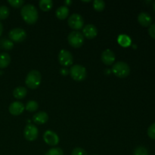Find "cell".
I'll use <instances>...</instances> for the list:
<instances>
[{"mask_svg":"<svg viewBox=\"0 0 155 155\" xmlns=\"http://www.w3.org/2000/svg\"><path fill=\"white\" fill-rule=\"evenodd\" d=\"M21 15L24 21L28 24H35L39 18L37 9L31 4H27L23 6L21 11Z\"/></svg>","mask_w":155,"mask_h":155,"instance_id":"obj_1","label":"cell"},{"mask_svg":"<svg viewBox=\"0 0 155 155\" xmlns=\"http://www.w3.org/2000/svg\"><path fill=\"white\" fill-rule=\"evenodd\" d=\"M41 81H42V76L39 71L33 70L30 71L27 75L25 83L27 87L31 89H35L40 85Z\"/></svg>","mask_w":155,"mask_h":155,"instance_id":"obj_2","label":"cell"},{"mask_svg":"<svg viewBox=\"0 0 155 155\" xmlns=\"http://www.w3.org/2000/svg\"><path fill=\"white\" fill-rule=\"evenodd\" d=\"M112 72L119 78H126L130 74V66L125 62L118 61L114 64Z\"/></svg>","mask_w":155,"mask_h":155,"instance_id":"obj_3","label":"cell"},{"mask_svg":"<svg viewBox=\"0 0 155 155\" xmlns=\"http://www.w3.org/2000/svg\"><path fill=\"white\" fill-rule=\"evenodd\" d=\"M68 40L70 45L74 48H80L84 42V36L80 32L72 31L68 36Z\"/></svg>","mask_w":155,"mask_h":155,"instance_id":"obj_4","label":"cell"},{"mask_svg":"<svg viewBox=\"0 0 155 155\" xmlns=\"http://www.w3.org/2000/svg\"><path fill=\"white\" fill-rule=\"evenodd\" d=\"M70 74L76 81H83L86 77V70L82 65L76 64L71 67Z\"/></svg>","mask_w":155,"mask_h":155,"instance_id":"obj_5","label":"cell"},{"mask_svg":"<svg viewBox=\"0 0 155 155\" xmlns=\"http://www.w3.org/2000/svg\"><path fill=\"white\" fill-rule=\"evenodd\" d=\"M68 25L73 30H75V31L80 30L83 27L84 24V20L83 18L79 14H73L70 18H68Z\"/></svg>","mask_w":155,"mask_h":155,"instance_id":"obj_6","label":"cell"},{"mask_svg":"<svg viewBox=\"0 0 155 155\" xmlns=\"http://www.w3.org/2000/svg\"><path fill=\"white\" fill-rule=\"evenodd\" d=\"M8 36L11 41L15 42H21L27 38V33L24 29L15 28L12 29L8 33Z\"/></svg>","mask_w":155,"mask_h":155,"instance_id":"obj_7","label":"cell"},{"mask_svg":"<svg viewBox=\"0 0 155 155\" xmlns=\"http://www.w3.org/2000/svg\"><path fill=\"white\" fill-rule=\"evenodd\" d=\"M58 61L62 66L69 67L74 61L72 54L67 50H61L58 54Z\"/></svg>","mask_w":155,"mask_h":155,"instance_id":"obj_8","label":"cell"},{"mask_svg":"<svg viewBox=\"0 0 155 155\" xmlns=\"http://www.w3.org/2000/svg\"><path fill=\"white\" fill-rule=\"evenodd\" d=\"M39 131L36 127L33 124H28L26 126L24 130V137L28 141H34L37 139Z\"/></svg>","mask_w":155,"mask_h":155,"instance_id":"obj_9","label":"cell"},{"mask_svg":"<svg viewBox=\"0 0 155 155\" xmlns=\"http://www.w3.org/2000/svg\"><path fill=\"white\" fill-rule=\"evenodd\" d=\"M43 139L45 143L51 146H54L59 143V137L54 132L47 130L43 135Z\"/></svg>","mask_w":155,"mask_h":155,"instance_id":"obj_10","label":"cell"},{"mask_svg":"<svg viewBox=\"0 0 155 155\" xmlns=\"http://www.w3.org/2000/svg\"><path fill=\"white\" fill-rule=\"evenodd\" d=\"M8 110L12 115L18 116V115L21 114L24 110V106L23 103L20 102V101H14L9 106Z\"/></svg>","mask_w":155,"mask_h":155,"instance_id":"obj_11","label":"cell"},{"mask_svg":"<svg viewBox=\"0 0 155 155\" xmlns=\"http://www.w3.org/2000/svg\"><path fill=\"white\" fill-rule=\"evenodd\" d=\"M101 61L104 64L107 65H112L115 61V54L111 50L106 49L101 54Z\"/></svg>","mask_w":155,"mask_h":155,"instance_id":"obj_12","label":"cell"},{"mask_svg":"<svg viewBox=\"0 0 155 155\" xmlns=\"http://www.w3.org/2000/svg\"><path fill=\"white\" fill-rule=\"evenodd\" d=\"M83 36L87 39H94L98 34V30L93 24H87L83 27Z\"/></svg>","mask_w":155,"mask_h":155,"instance_id":"obj_13","label":"cell"},{"mask_svg":"<svg viewBox=\"0 0 155 155\" xmlns=\"http://www.w3.org/2000/svg\"><path fill=\"white\" fill-rule=\"evenodd\" d=\"M138 21H139V24L142 26V27H149L151 25V22H152V19L150 15H148L146 12H141L139 15H138Z\"/></svg>","mask_w":155,"mask_h":155,"instance_id":"obj_14","label":"cell"},{"mask_svg":"<svg viewBox=\"0 0 155 155\" xmlns=\"http://www.w3.org/2000/svg\"><path fill=\"white\" fill-rule=\"evenodd\" d=\"M48 114L45 113V111H40L36 113L34 116L33 117V121L35 124L38 125L44 124L48 121Z\"/></svg>","mask_w":155,"mask_h":155,"instance_id":"obj_15","label":"cell"},{"mask_svg":"<svg viewBox=\"0 0 155 155\" xmlns=\"http://www.w3.org/2000/svg\"><path fill=\"white\" fill-rule=\"evenodd\" d=\"M56 17L60 20H64L65 18H68L69 15V9L67 6H61L56 10L55 12Z\"/></svg>","mask_w":155,"mask_h":155,"instance_id":"obj_16","label":"cell"},{"mask_svg":"<svg viewBox=\"0 0 155 155\" xmlns=\"http://www.w3.org/2000/svg\"><path fill=\"white\" fill-rule=\"evenodd\" d=\"M27 94V90L25 87H22V86H19L14 89L13 91V95L15 98L17 99H22V98H25L26 95Z\"/></svg>","mask_w":155,"mask_h":155,"instance_id":"obj_17","label":"cell"},{"mask_svg":"<svg viewBox=\"0 0 155 155\" xmlns=\"http://www.w3.org/2000/svg\"><path fill=\"white\" fill-rule=\"evenodd\" d=\"M11 63V57L8 53L3 52L0 54V68H6Z\"/></svg>","mask_w":155,"mask_h":155,"instance_id":"obj_18","label":"cell"},{"mask_svg":"<svg viewBox=\"0 0 155 155\" xmlns=\"http://www.w3.org/2000/svg\"><path fill=\"white\" fill-rule=\"evenodd\" d=\"M117 42L122 47H128L131 45L132 40L129 36L125 34H122L119 36Z\"/></svg>","mask_w":155,"mask_h":155,"instance_id":"obj_19","label":"cell"},{"mask_svg":"<svg viewBox=\"0 0 155 155\" xmlns=\"http://www.w3.org/2000/svg\"><path fill=\"white\" fill-rule=\"evenodd\" d=\"M39 8L43 12H48L53 6V2L51 0H40L39 2Z\"/></svg>","mask_w":155,"mask_h":155,"instance_id":"obj_20","label":"cell"},{"mask_svg":"<svg viewBox=\"0 0 155 155\" xmlns=\"http://www.w3.org/2000/svg\"><path fill=\"white\" fill-rule=\"evenodd\" d=\"M0 47L3 49L12 50L14 47V43L12 41L7 39H2L0 40Z\"/></svg>","mask_w":155,"mask_h":155,"instance_id":"obj_21","label":"cell"},{"mask_svg":"<svg viewBox=\"0 0 155 155\" xmlns=\"http://www.w3.org/2000/svg\"><path fill=\"white\" fill-rule=\"evenodd\" d=\"M39 107V104L36 101H29L26 104V110L30 112H34Z\"/></svg>","mask_w":155,"mask_h":155,"instance_id":"obj_22","label":"cell"},{"mask_svg":"<svg viewBox=\"0 0 155 155\" xmlns=\"http://www.w3.org/2000/svg\"><path fill=\"white\" fill-rule=\"evenodd\" d=\"M105 7V3L102 0H95L93 2V8L98 12H101Z\"/></svg>","mask_w":155,"mask_h":155,"instance_id":"obj_23","label":"cell"},{"mask_svg":"<svg viewBox=\"0 0 155 155\" xmlns=\"http://www.w3.org/2000/svg\"><path fill=\"white\" fill-rule=\"evenodd\" d=\"M9 16V9L7 6H0V20H5Z\"/></svg>","mask_w":155,"mask_h":155,"instance_id":"obj_24","label":"cell"},{"mask_svg":"<svg viewBox=\"0 0 155 155\" xmlns=\"http://www.w3.org/2000/svg\"><path fill=\"white\" fill-rule=\"evenodd\" d=\"M45 155H64V151L60 148H52L45 153Z\"/></svg>","mask_w":155,"mask_h":155,"instance_id":"obj_25","label":"cell"},{"mask_svg":"<svg viewBox=\"0 0 155 155\" xmlns=\"http://www.w3.org/2000/svg\"><path fill=\"white\" fill-rule=\"evenodd\" d=\"M133 155H149L148 151L145 147H138L133 151Z\"/></svg>","mask_w":155,"mask_h":155,"instance_id":"obj_26","label":"cell"},{"mask_svg":"<svg viewBox=\"0 0 155 155\" xmlns=\"http://www.w3.org/2000/svg\"><path fill=\"white\" fill-rule=\"evenodd\" d=\"M8 2L14 8H20L24 5V2L23 0H8Z\"/></svg>","mask_w":155,"mask_h":155,"instance_id":"obj_27","label":"cell"},{"mask_svg":"<svg viewBox=\"0 0 155 155\" xmlns=\"http://www.w3.org/2000/svg\"><path fill=\"white\" fill-rule=\"evenodd\" d=\"M148 136L151 139H155V123L151 124L148 129Z\"/></svg>","mask_w":155,"mask_h":155,"instance_id":"obj_28","label":"cell"},{"mask_svg":"<svg viewBox=\"0 0 155 155\" xmlns=\"http://www.w3.org/2000/svg\"><path fill=\"white\" fill-rule=\"evenodd\" d=\"M71 155H88L86 151L83 148H76L71 152Z\"/></svg>","mask_w":155,"mask_h":155,"instance_id":"obj_29","label":"cell"},{"mask_svg":"<svg viewBox=\"0 0 155 155\" xmlns=\"http://www.w3.org/2000/svg\"><path fill=\"white\" fill-rule=\"evenodd\" d=\"M148 33H149L151 37H152L153 39H155V24H151L150 26L149 29H148Z\"/></svg>","mask_w":155,"mask_h":155,"instance_id":"obj_30","label":"cell"},{"mask_svg":"<svg viewBox=\"0 0 155 155\" xmlns=\"http://www.w3.org/2000/svg\"><path fill=\"white\" fill-rule=\"evenodd\" d=\"M60 73H61V75L67 76L68 74H69V71H68V70L67 69V68H61V69Z\"/></svg>","mask_w":155,"mask_h":155,"instance_id":"obj_31","label":"cell"},{"mask_svg":"<svg viewBox=\"0 0 155 155\" xmlns=\"http://www.w3.org/2000/svg\"><path fill=\"white\" fill-rule=\"evenodd\" d=\"M2 32H3V26H2V24L1 23V21H0V36H1L2 34Z\"/></svg>","mask_w":155,"mask_h":155,"instance_id":"obj_32","label":"cell"},{"mask_svg":"<svg viewBox=\"0 0 155 155\" xmlns=\"http://www.w3.org/2000/svg\"><path fill=\"white\" fill-rule=\"evenodd\" d=\"M64 3H65V5H66V6L67 5H71L72 4V1H71V0H67V1H65L64 2Z\"/></svg>","mask_w":155,"mask_h":155,"instance_id":"obj_33","label":"cell"},{"mask_svg":"<svg viewBox=\"0 0 155 155\" xmlns=\"http://www.w3.org/2000/svg\"><path fill=\"white\" fill-rule=\"evenodd\" d=\"M153 8H154V10L155 11V1L153 2Z\"/></svg>","mask_w":155,"mask_h":155,"instance_id":"obj_34","label":"cell"},{"mask_svg":"<svg viewBox=\"0 0 155 155\" xmlns=\"http://www.w3.org/2000/svg\"><path fill=\"white\" fill-rule=\"evenodd\" d=\"M94 155H97V154H94Z\"/></svg>","mask_w":155,"mask_h":155,"instance_id":"obj_35","label":"cell"}]
</instances>
